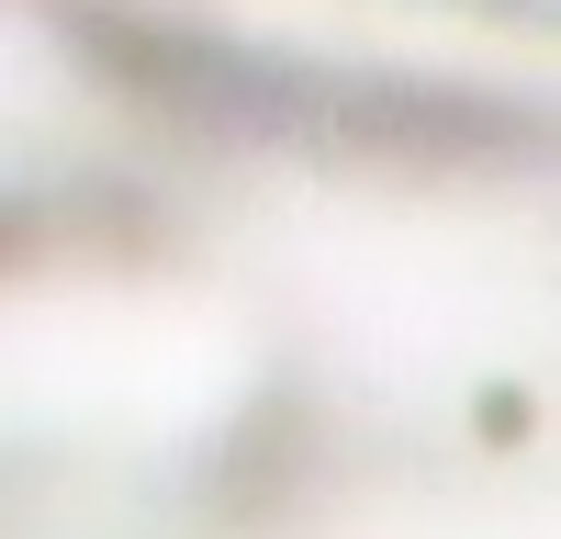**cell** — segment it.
<instances>
[{
  "instance_id": "1",
  "label": "cell",
  "mask_w": 561,
  "mask_h": 539,
  "mask_svg": "<svg viewBox=\"0 0 561 539\" xmlns=\"http://www.w3.org/2000/svg\"><path fill=\"white\" fill-rule=\"evenodd\" d=\"M415 12H460V23H528V34H561V0H415Z\"/></svg>"
}]
</instances>
